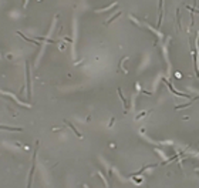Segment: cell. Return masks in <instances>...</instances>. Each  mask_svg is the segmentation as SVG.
<instances>
[{"label": "cell", "mask_w": 199, "mask_h": 188, "mask_svg": "<svg viewBox=\"0 0 199 188\" xmlns=\"http://www.w3.org/2000/svg\"><path fill=\"white\" fill-rule=\"evenodd\" d=\"M164 81H165L166 83V86H168L169 87V88H171V91H172L174 94H176V96H182V97H188V98H189V94H182V93H179V91H176V90L175 88H174V87H172V84H171V83L168 81V80H165V78H164Z\"/></svg>", "instance_id": "cell-1"}, {"label": "cell", "mask_w": 199, "mask_h": 188, "mask_svg": "<svg viewBox=\"0 0 199 188\" xmlns=\"http://www.w3.org/2000/svg\"><path fill=\"white\" fill-rule=\"evenodd\" d=\"M0 130H7V131H22V128H17V127H7V125H0Z\"/></svg>", "instance_id": "cell-2"}, {"label": "cell", "mask_w": 199, "mask_h": 188, "mask_svg": "<svg viewBox=\"0 0 199 188\" xmlns=\"http://www.w3.org/2000/svg\"><path fill=\"white\" fill-rule=\"evenodd\" d=\"M162 22V0H159V22H158V26L161 24Z\"/></svg>", "instance_id": "cell-3"}, {"label": "cell", "mask_w": 199, "mask_h": 188, "mask_svg": "<svg viewBox=\"0 0 199 188\" xmlns=\"http://www.w3.org/2000/svg\"><path fill=\"white\" fill-rule=\"evenodd\" d=\"M118 94H120V97H121V100H123V103H124V106H125V108H128V106H127V100H125V97L123 96V91H121V88H118Z\"/></svg>", "instance_id": "cell-4"}, {"label": "cell", "mask_w": 199, "mask_h": 188, "mask_svg": "<svg viewBox=\"0 0 199 188\" xmlns=\"http://www.w3.org/2000/svg\"><path fill=\"white\" fill-rule=\"evenodd\" d=\"M67 125H68V127L71 128V130H73V131H74V133L77 134V137H81V134H80L78 131H77V128H75V127H74V125H73L71 123H68V121H67Z\"/></svg>", "instance_id": "cell-5"}, {"label": "cell", "mask_w": 199, "mask_h": 188, "mask_svg": "<svg viewBox=\"0 0 199 188\" xmlns=\"http://www.w3.org/2000/svg\"><path fill=\"white\" fill-rule=\"evenodd\" d=\"M120 14H121V12H118V13H115V14H114V16H113V17H111V19H110V20H108V22H107V24H110V23H111V22H113V20H114V19H117V17H118V16H120Z\"/></svg>", "instance_id": "cell-6"}, {"label": "cell", "mask_w": 199, "mask_h": 188, "mask_svg": "<svg viewBox=\"0 0 199 188\" xmlns=\"http://www.w3.org/2000/svg\"><path fill=\"white\" fill-rule=\"evenodd\" d=\"M191 10V12H195V13H199V10H196V9H193V7H188Z\"/></svg>", "instance_id": "cell-7"}]
</instances>
